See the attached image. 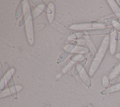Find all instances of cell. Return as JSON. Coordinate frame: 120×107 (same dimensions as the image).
Wrapping results in <instances>:
<instances>
[{
    "label": "cell",
    "instance_id": "obj_1",
    "mask_svg": "<svg viewBox=\"0 0 120 107\" xmlns=\"http://www.w3.org/2000/svg\"><path fill=\"white\" fill-rule=\"evenodd\" d=\"M109 46V35L105 36L102 40L100 46L90 64L89 75L92 77L100 66Z\"/></svg>",
    "mask_w": 120,
    "mask_h": 107
},
{
    "label": "cell",
    "instance_id": "obj_2",
    "mask_svg": "<svg viewBox=\"0 0 120 107\" xmlns=\"http://www.w3.org/2000/svg\"><path fill=\"white\" fill-rule=\"evenodd\" d=\"M33 20L31 16L26 21L25 28L26 34L29 44L33 46L34 43V33L33 25Z\"/></svg>",
    "mask_w": 120,
    "mask_h": 107
},
{
    "label": "cell",
    "instance_id": "obj_3",
    "mask_svg": "<svg viewBox=\"0 0 120 107\" xmlns=\"http://www.w3.org/2000/svg\"><path fill=\"white\" fill-rule=\"evenodd\" d=\"M114 29L111 27H103L87 30L82 32L83 35H110L113 31Z\"/></svg>",
    "mask_w": 120,
    "mask_h": 107
},
{
    "label": "cell",
    "instance_id": "obj_4",
    "mask_svg": "<svg viewBox=\"0 0 120 107\" xmlns=\"http://www.w3.org/2000/svg\"><path fill=\"white\" fill-rule=\"evenodd\" d=\"M120 76V61L115 66L113 69L109 74L108 77L110 80V84L113 85L115 84Z\"/></svg>",
    "mask_w": 120,
    "mask_h": 107
},
{
    "label": "cell",
    "instance_id": "obj_5",
    "mask_svg": "<svg viewBox=\"0 0 120 107\" xmlns=\"http://www.w3.org/2000/svg\"><path fill=\"white\" fill-rule=\"evenodd\" d=\"M117 32L114 31L109 35V49L110 54L114 55L117 48V41L116 39V36Z\"/></svg>",
    "mask_w": 120,
    "mask_h": 107
},
{
    "label": "cell",
    "instance_id": "obj_6",
    "mask_svg": "<svg viewBox=\"0 0 120 107\" xmlns=\"http://www.w3.org/2000/svg\"><path fill=\"white\" fill-rule=\"evenodd\" d=\"M69 28L73 30H76V31H80L82 30H87V29L94 28V23L92 22L90 23L74 24L70 25L69 27Z\"/></svg>",
    "mask_w": 120,
    "mask_h": 107
},
{
    "label": "cell",
    "instance_id": "obj_7",
    "mask_svg": "<svg viewBox=\"0 0 120 107\" xmlns=\"http://www.w3.org/2000/svg\"><path fill=\"white\" fill-rule=\"evenodd\" d=\"M7 84L8 85V89L9 90L10 94L15 99H16L18 98V91L16 88V85H15V83L13 78H12L8 82Z\"/></svg>",
    "mask_w": 120,
    "mask_h": 107
},
{
    "label": "cell",
    "instance_id": "obj_8",
    "mask_svg": "<svg viewBox=\"0 0 120 107\" xmlns=\"http://www.w3.org/2000/svg\"><path fill=\"white\" fill-rule=\"evenodd\" d=\"M120 91V82L115 84L109 87L108 88L102 90L100 92V94L103 95H106L117 92Z\"/></svg>",
    "mask_w": 120,
    "mask_h": 107
},
{
    "label": "cell",
    "instance_id": "obj_9",
    "mask_svg": "<svg viewBox=\"0 0 120 107\" xmlns=\"http://www.w3.org/2000/svg\"><path fill=\"white\" fill-rule=\"evenodd\" d=\"M106 2L116 17L120 18V7L117 5L116 0H107Z\"/></svg>",
    "mask_w": 120,
    "mask_h": 107
},
{
    "label": "cell",
    "instance_id": "obj_10",
    "mask_svg": "<svg viewBox=\"0 0 120 107\" xmlns=\"http://www.w3.org/2000/svg\"><path fill=\"white\" fill-rule=\"evenodd\" d=\"M87 61V58H85L83 60L77 64L71 72V76H75L77 75L84 68V66Z\"/></svg>",
    "mask_w": 120,
    "mask_h": 107
},
{
    "label": "cell",
    "instance_id": "obj_11",
    "mask_svg": "<svg viewBox=\"0 0 120 107\" xmlns=\"http://www.w3.org/2000/svg\"><path fill=\"white\" fill-rule=\"evenodd\" d=\"M79 74L84 84L86 86L90 87L91 85V81L89 76V75H88L84 68H83L80 72Z\"/></svg>",
    "mask_w": 120,
    "mask_h": 107
},
{
    "label": "cell",
    "instance_id": "obj_12",
    "mask_svg": "<svg viewBox=\"0 0 120 107\" xmlns=\"http://www.w3.org/2000/svg\"><path fill=\"white\" fill-rule=\"evenodd\" d=\"M84 37L85 41L87 43V45L89 48L90 50L91 51V52L92 53V54L95 56L98 50L96 49V47L92 39L89 35H85L84 36Z\"/></svg>",
    "mask_w": 120,
    "mask_h": 107
},
{
    "label": "cell",
    "instance_id": "obj_13",
    "mask_svg": "<svg viewBox=\"0 0 120 107\" xmlns=\"http://www.w3.org/2000/svg\"><path fill=\"white\" fill-rule=\"evenodd\" d=\"M24 0H21L18 3L15 11V18L16 20L19 19L22 16L23 11Z\"/></svg>",
    "mask_w": 120,
    "mask_h": 107
},
{
    "label": "cell",
    "instance_id": "obj_14",
    "mask_svg": "<svg viewBox=\"0 0 120 107\" xmlns=\"http://www.w3.org/2000/svg\"><path fill=\"white\" fill-rule=\"evenodd\" d=\"M52 25H53L54 27H55L56 29L59 30V31H61L62 33H65L67 35H69L71 33V32L69 30H68V28L65 27V26H63L62 25L54 21L52 23Z\"/></svg>",
    "mask_w": 120,
    "mask_h": 107
},
{
    "label": "cell",
    "instance_id": "obj_15",
    "mask_svg": "<svg viewBox=\"0 0 120 107\" xmlns=\"http://www.w3.org/2000/svg\"><path fill=\"white\" fill-rule=\"evenodd\" d=\"M90 52V49L84 47L80 46H75L72 51L73 53H77V54H88Z\"/></svg>",
    "mask_w": 120,
    "mask_h": 107
},
{
    "label": "cell",
    "instance_id": "obj_16",
    "mask_svg": "<svg viewBox=\"0 0 120 107\" xmlns=\"http://www.w3.org/2000/svg\"><path fill=\"white\" fill-rule=\"evenodd\" d=\"M31 8L28 9V10H27L25 13V14L23 16V17H22V18L21 19V20L20 21V22H19V23L18 24V26L19 27H22L24 24H25L26 21L29 19V18L31 16L30 14L32 11V8Z\"/></svg>",
    "mask_w": 120,
    "mask_h": 107
},
{
    "label": "cell",
    "instance_id": "obj_17",
    "mask_svg": "<svg viewBox=\"0 0 120 107\" xmlns=\"http://www.w3.org/2000/svg\"><path fill=\"white\" fill-rule=\"evenodd\" d=\"M84 56L82 54H75L72 56L70 58L71 61L75 63L79 61H81L84 59Z\"/></svg>",
    "mask_w": 120,
    "mask_h": 107
},
{
    "label": "cell",
    "instance_id": "obj_18",
    "mask_svg": "<svg viewBox=\"0 0 120 107\" xmlns=\"http://www.w3.org/2000/svg\"><path fill=\"white\" fill-rule=\"evenodd\" d=\"M70 53H69L68 51H63L59 57L57 61V64H60L61 63H62L63 61H64L66 58L68 56V55L70 54Z\"/></svg>",
    "mask_w": 120,
    "mask_h": 107
},
{
    "label": "cell",
    "instance_id": "obj_19",
    "mask_svg": "<svg viewBox=\"0 0 120 107\" xmlns=\"http://www.w3.org/2000/svg\"><path fill=\"white\" fill-rule=\"evenodd\" d=\"M102 83L104 88L106 89L109 87L110 84V80L108 76L104 75L102 79Z\"/></svg>",
    "mask_w": 120,
    "mask_h": 107
},
{
    "label": "cell",
    "instance_id": "obj_20",
    "mask_svg": "<svg viewBox=\"0 0 120 107\" xmlns=\"http://www.w3.org/2000/svg\"><path fill=\"white\" fill-rule=\"evenodd\" d=\"M42 13V11L40 10V9H39L38 8H36L32 13V20H35L36 18H37Z\"/></svg>",
    "mask_w": 120,
    "mask_h": 107
},
{
    "label": "cell",
    "instance_id": "obj_21",
    "mask_svg": "<svg viewBox=\"0 0 120 107\" xmlns=\"http://www.w3.org/2000/svg\"><path fill=\"white\" fill-rule=\"evenodd\" d=\"M75 62H73V61H72L69 62L68 63V64L62 69V73L63 74H66V73H67L68 71V70L70 69V68H71V67L73 65H74L75 64Z\"/></svg>",
    "mask_w": 120,
    "mask_h": 107
},
{
    "label": "cell",
    "instance_id": "obj_22",
    "mask_svg": "<svg viewBox=\"0 0 120 107\" xmlns=\"http://www.w3.org/2000/svg\"><path fill=\"white\" fill-rule=\"evenodd\" d=\"M6 84L7 83L5 81V78L3 76V77L0 79V90L1 91L4 90Z\"/></svg>",
    "mask_w": 120,
    "mask_h": 107
},
{
    "label": "cell",
    "instance_id": "obj_23",
    "mask_svg": "<svg viewBox=\"0 0 120 107\" xmlns=\"http://www.w3.org/2000/svg\"><path fill=\"white\" fill-rule=\"evenodd\" d=\"M10 93L8 89H6L2 91H1L0 93V98H2L3 97H5L7 96H8L9 95H10Z\"/></svg>",
    "mask_w": 120,
    "mask_h": 107
},
{
    "label": "cell",
    "instance_id": "obj_24",
    "mask_svg": "<svg viewBox=\"0 0 120 107\" xmlns=\"http://www.w3.org/2000/svg\"><path fill=\"white\" fill-rule=\"evenodd\" d=\"M114 29L117 32H120V22L119 21L117 22L113 25Z\"/></svg>",
    "mask_w": 120,
    "mask_h": 107
},
{
    "label": "cell",
    "instance_id": "obj_25",
    "mask_svg": "<svg viewBox=\"0 0 120 107\" xmlns=\"http://www.w3.org/2000/svg\"><path fill=\"white\" fill-rule=\"evenodd\" d=\"M85 42H86V41L85 40H83L82 39H79V40H77V41H75L73 43L75 45H76L77 44L84 45L85 43Z\"/></svg>",
    "mask_w": 120,
    "mask_h": 107
},
{
    "label": "cell",
    "instance_id": "obj_26",
    "mask_svg": "<svg viewBox=\"0 0 120 107\" xmlns=\"http://www.w3.org/2000/svg\"><path fill=\"white\" fill-rule=\"evenodd\" d=\"M77 38L75 33V34H71V35H70L68 37V39L69 40H76Z\"/></svg>",
    "mask_w": 120,
    "mask_h": 107
},
{
    "label": "cell",
    "instance_id": "obj_27",
    "mask_svg": "<svg viewBox=\"0 0 120 107\" xmlns=\"http://www.w3.org/2000/svg\"><path fill=\"white\" fill-rule=\"evenodd\" d=\"M0 79H1L3 77L4 74H3V67H2V64H1V62H0Z\"/></svg>",
    "mask_w": 120,
    "mask_h": 107
},
{
    "label": "cell",
    "instance_id": "obj_28",
    "mask_svg": "<svg viewBox=\"0 0 120 107\" xmlns=\"http://www.w3.org/2000/svg\"><path fill=\"white\" fill-rule=\"evenodd\" d=\"M116 39L117 41L120 40V32L117 33V34L116 36Z\"/></svg>",
    "mask_w": 120,
    "mask_h": 107
},
{
    "label": "cell",
    "instance_id": "obj_29",
    "mask_svg": "<svg viewBox=\"0 0 120 107\" xmlns=\"http://www.w3.org/2000/svg\"><path fill=\"white\" fill-rule=\"evenodd\" d=\"M116 2L117 5L120 7V0H116Z\"/></svg>",
    "mask_w": 120,
    "mask_h": 107
},
{
    "label": "cell",
    "instance_id": "obj_30",
    "mask_svg": "<svg viewBox=\"0 0 120 107\" xmlns=\"http://www.w3.org/2000/svg\"><path fill=\"white\" fill-rule=\"evenodd\" d=\"M87 107H94V106H93V105L92 104H90Z\"/></svg>",
    "mask_w": 120,
    "mask_h": 107
},
{
    "label": "cell",
    "instance_id": "obj_31",
    "mask_svg": "<svg viewBox=\"0 0 120 107\" xmlns=\"http://www.w3.org/2000/svg\"><path fill=\"white\" fill-rule=\"evenodd\" d=\"M46 107H49V106H47Z\"/></svg>",
    "mask_w": 120,
    "mask_h": 107
},
{
    "label": "cell",
    "instance_id": "obj_32",
    "mask_svg": "<svg viewBox=\"0 0 120 107\" xmlns=\"http://www.w3.org/2000/svg\"><path fill=\"white\" fill-rule=\"evenodd\" d=\"M85 107V106H84V107Z\"/></svg>",
    "mask_w": 120,
    "mask_h": 107
}]
</instances>
